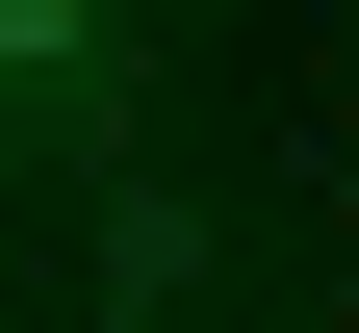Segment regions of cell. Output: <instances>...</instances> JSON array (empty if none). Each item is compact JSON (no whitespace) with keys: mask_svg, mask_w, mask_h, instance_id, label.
Listing matches in <instances>:
<instances>
[{"mask_svg":"<svg viewBox=\"0 0 359 333\" xmlns=\"http://www.w3.org/2000/svg\"><path fill=\"white\" fill-rule=\"evenodd\" d=\"M0 154H128V0H0Z\"/></svg>","mask_w":359,"mask_h":333,"instance_id":"6da1fadb","label":"cell"},{"mask_svg":"<svg viewBox=\"0 0 359 333\" xmlns=\"http://www.w3.org/2000/svg\"><path fill=\"white\" fill-rule=\"evenodd\" d=\"M180 282H205V205H180V179H128V205H103V333H154Z\"/></svg>","mask_w":359,"mask_h":333,"instance_id":"7a4b0ae2","label":"cell"}]
</instances>
